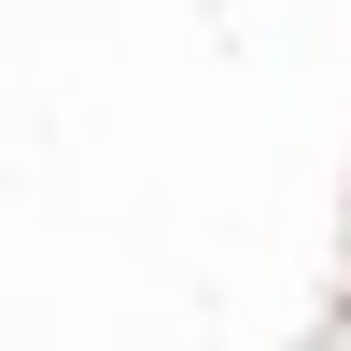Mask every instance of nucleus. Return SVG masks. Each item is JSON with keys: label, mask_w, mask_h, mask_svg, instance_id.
<instances>
[{"label": "nucleus", "mask_w": 351, "mask_h": 351, "mask_svg": "<svg viewBox=\"0 0 351 351\" xmlns=\"http://www.w3.org/2000/svg\"><path fill=\"white\" fill-rule=\"evenodd\" d=\"M309 351H351V309H337V324H324V337H309Z\"/></svg>", "instance_id": "f257e3e1"}]
</instances>
